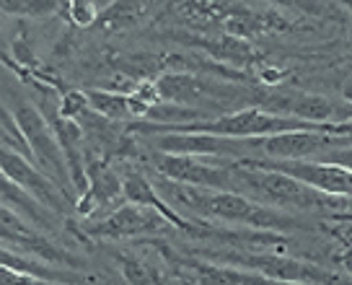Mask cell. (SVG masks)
Segmentation results:
<instances>
[{"label":"cell","mask_w":352,"mask_h":285,"mask_svg":"<svg viewBox=\"0 0 352 285\" xmlns=\"http://www.w3.org/2000/svg\"><path fill=\"white\" fill-rule=\"evenodd\" d=\"M280 78H283V73L275 67H259V81H264V83H280Z\"/></svg>","instance_id":"cell-32"},{"label":"cell","mask_w":352,"mask_h":285,"mask_svg":"<svg viewBox=\"0 0 352 285\" xmlns=\"http://www.w3.org/2000/svg\"><path fill=\"white\" fill-rule=\"evenodd\" d=\"M331 233L344 244H352V223H342V226H334Z\"/></svg>","instance_id":"cell-31"},{"label":"cell","mask_w":352,"mask_h":285,"mask_svg":"<svg viewBox=\"0 0 352 285\" xmlns=\"http://www.w3.org/2000/svg\"><path fill=\"white\" fill-rule=\"evenodd\" d=\"M233 169V189L246 198L256 200L270 208H296V210H319L327 208L329 195H321L308 184L293 179L290 174L264 169V166L252 164L249 158L243 161H231Z\"/></svg>","instance_id":"cell-2"},{"label":"cell","mask_w":352,"mask_h":285,"mask_svg":"<svg viewBox=\"0 0 352 285\" xmlns=\"http://www.w3.org/2000/svg\"><path fill=\"white\" fill-rule=\"evenodd\" d=\"M220 29H223V34L254 42V39L267 36V34L287 32L290 21L275 8H256V6L239 0L231 11L226 13V19L220 21Z\"/></svg>","instance_id":"cell-13"},{"label":"cell","mask_w":352,"mask_h":285,"mask_svg":"<svg viewBox=\"0 0 352 285\" xmlns=\"http://www.w3.org/2000/svg\"><path fill=\"white\" fill-rule=\"evenodd\" d=\"M164 226H171L168 220L158 213V210L143 208V205H120L114 208L109 215L86 226V233L91 239H107V242H122V239H132V236H143V233H153L161 231Z\"/></svg>","instance_id":"cell-10"},{"label":"cell","mask_w":352,"mask_h":285,"mask_svg":"<svg viewBox=\"0 0 352 285\" xmlns=\"http://www.w3.org/2000/svg\"><path fill=\"white\" fill-rule=\"evenodd\" d=\"M215 260L223 264L243 267L262 273L272 280H285V283H300V285H337L340 277L327 273L319 264L293 260V257H280V254H264V252H233V254H215Z\"/></svg>","instance_id":"cell-4"},{"label":"cell","mask_w":352,"mask_h":285,"mask_svg":"<svg viewBox=\"0 0 352 285\" xmlns=\"http://www.w3.org/2000/svg\"><path fill=\"white\" fill-rule=\"evenodd\" d=\"M0 171H3L6 179L23 187L29 195H34L44 208H50L55 215L65 213L67 205H76L70 200V195H65L34 161H29V158H23L19 154H11L6 148H0Z\"/></svg>","instance_id":"cell-8"},{"label":"cell","mask_w":352,"mask_h":285,"mask_svg":"<svg viewBox=\"0 0 352 285\" xmlns=\"http://www.w3.org/2000/svg\"><path fill=\"white\" fill-rule=\"evenodd\" d=\"M252 164L264 166V169H275L283 174H290L293 179L308 184L321 195L329 198H352V171L342 169L337 164H327V161H272V158H249Z\"/></svg>","instance_id":"cell-7"},{"label":"cell","mask_w":352,"mask_h":285,"mask_svg":"<svg viewBox=\"0 0 352 285\" xmlns=\"http://www.w3.org/2000/svg\"><path fill=\"white\" fill-rule=\"evenodd\" d=\"M91 109V101H88V94L86 91H78V88H67L65 94L60 96L57 101V114L63 117V120H76L80 114H86Z\"/></svg>","instance_id":"cell-26"},{"label":"cell","mask_w":352,"mask_h":285,"mask_svg":"<svg viewBox=\"0 0 352 285\" xmlns=\"http://www.w3.org/2000/svg\"><path fill=\"white\" fill-rule=\"evenodd\" d=\"M0 233H3V242L6 249L19 254H29L36 260H44L50 264H73V257L67 252H63L57 244H52L42 231L32 226L29 220H23L16 210H11L8 205H3L0 210Z\"/></svg>","instance_id":"cell-9"},{"label":"cell","mask_w":352,"mask_h":285,"mask_svg":"<svg viewBox=\"0 0 352 285\" xmlns=\"http://www.w3.org/2000/svg\"><path fill=\"white\" fill-rule=\"evenodd\" d=\"M153 6L155 0H114L107 8H101V19L96 26L107 34L127 32L143 21Z\"/></svg>","instance_id":"cell-17"},{"label":"cell","mask_w":352,"mask_h":285,"mask_svg":"<svg viewBox=\"0 0 352 285\" xmlns=\"http://www.w3.org/2000/svg\"><path fill=\"white\" fill-rule=\"evenodd\" d=\"M153 164L158 176L179 182V184L202 187V189H233V169L231 161L226 158H220L218 164H208L205 156L158 151Z\"/></svg>","instance_id":"cell-6"},{"label":"cell","mask_w":352,"mask_h":285,"mask_svg":"<svg viewBox=\"0 0 352 285\" xmlns=\"http://www.w3.org/2000/svg\"><path fill=\"white\" fill-rule=\"evenodd\" d=\"M0 142H3V148L6 151H11V154H19L23 158H29L36 164V158H34V151H32V142L26 138V132L21 130V125L19 120L13 117V112L3 104L0 107Z\"/></svg>","instance_id":"cell-23"},{"label":"cell","mask_w":352,"mask_h":285,"mask_svg":"<svg viewBox=\"0 0 352 285\" xmlns=\"http://www.w3.org/2000/svg\"><path fill=\"white\" fill-rule=\"evenodd\" d=\"M239 0H179L176 13L184 16L189 26L205 29L210 23H220L226 19V13L231 11Z\"/></svg>","instance_id":"cell-20"},{"label":"cell","mask_w":352,"mask_h":285,"mask_svg":"<svg viewBox=\"0 0 352 285\" xmlns=\"http://www.w3.org/2000/svg\"><path fill=\"white\" fill-rule=\"evenodd\" d=\"M86 169H88V189L80 198H76V213L80 218H88L96 210L124 200L122 176L101 156L88 154L86 151Z\"/></svg>","instance_id":"cell-12"},{"label":"cell","mask_w":352,"mask_h":285,"mask_svg":"<svg viewBox=\"0 0 352 285\" xmlns=\"http://www.w3.org/2000/svg\"><path fill=\"white\" fill-rule=\"evenodd\" d=\"M155 86L164 101H174V104H197V101H212L220 94H228V88H223L218 81H205L192 73H182V70H168L155 78Z\"/></svg>","instance_id":"cell-14"},{"label":"cell","mask_w":352,"mask_h":285,"mask_svg":"<svg viewBox=\"0 0 352 285\" xmlns=\"http://www.w3.org/2000/svg\"><path fill=\"white\" fill-rule=\"evenodd\" d=\"M155 189L184 218L192 215V218L199 220L241 223V226L259 231H283L296 226V218L246 198L236 189H202V187L179 184V182H171V179H164V176L158 179Z\"/></svg>","instance_id":"cell-1"},{"label":"cell","mask_w":352,"mask_h":285,"mask_svg":"<svg viewBox=\"0 0 352 285\" xmlns=\"http://www.w3.org/2000/svg\"><path fill=\"white\" fill-rule=\"evenodd\" d=\"M67 13H70V21L88 29V26H96L101 19V6L96 0H70L67 3Z\"/></svg>","instance_id":"cell-27"},{"label":"cell","mask_w":352,"mask_h":285,"mask_svg":"<svg viewBox=\"0 0 352 285\" xmlns=\"http://www.w3.org/2000/svg\"><path fill=\"white\" fill-rule=\"evenodd\" d=\"M0 8L6 16L19 19H44L60 11L57 0H0Z\"/></svg>","instance_id":"cell-25"},{"label":"cell","mask_w":352,"mask_h":285,"mask_svg":"<svg viewBox=\"0 0 352 285\" xmlns=\"http://www.w3.org/2000/svg\"><path fill=\"white\" fill-rule=\"evenodd\" d=\"M91 109L99 112L101 117L111 122H127L132 120L130 114V94H117V91H104V88H91L86 91Z\"/></svg>","instance_id":"cell-22"},{"label":"cell","mask_w":352,"mask_h":285,"mask_svg":"<svg viewBox=\"0 0 352 285\" xmlns=\"http://www.w3.org/2000/svg\"><path fill=\"white\" fill-rule=\"evenodd\" d=\"M0 195H3V205H8L11 210H16L23 220H29V223L36 226L39 231L52 226V218H50L52 210L44 208L34 195H29L23 187H19L16 182L6 179V176H3V182H0Z\"/></svg>","instance_id":"cell-18"},{"label":"cell","mask_w":352,"mask_h":285,"mask_svg":"<svg viewBox=\"0 0 352 285\" xmlns=\"http://www.w3.org/2000/svg\"><path fill=\"white\" fill-rule=\"evenodd\" d=\"M342 99L347 101V104H352V78H347V81L342 83Z\"/></svg>","instance_id":"cell-34"},{"label":"cell","mask_w":352,"mask_h":285,"mask_svg":"<svg viewBox=\"0 0 352 285\" xmlns=\"http://www.w3.org/2000/svg\"><path fill=\"white\" fill-rule=\"evenodd\" d=\"M344 6H347V11H350V16H352V0H342Z\"/></svg>","instance_id":"cell-35"},{"label":"cell","mask_w":352,"mask_h":285,"mask_svg":"<svg viewBox=\"0 0 352 285\" xmlns=\"http://www.w3.org/2000/svg\"><path fill=\"white\" fill-rule=\"evenodd\" d=\"M0 285H55V283H47V280H39L34 275L19 273V270H11V267H0Z\"/></svg>","instance_id":"cell-28"},{"label":"cell","mask_w":352,"mask_h":285,"mask_svg":"<svg viewBox=\"0 0 352 285\" xmlns=\"http://www.w3.org/2000/svg\"><path fill=\"white\" fill-rule=\"evenodd\" d=\"M3 104L13 112V117L19 120L21 130L26 132V138L32 142L36 166L67 195V187L73 184L70 182V171H67V161L55 138L52 125L44 117V112L36 109L34 104H29V99L16 88V83H8V81L3 83Z\"/></svg>","instance_id":"cell-3"},{"label":"cell","mask_w":352,"mask_h":285,"mask_svg":"<svg viewBox=\"0 0 352 285\" xmlns=\"http://www.w3.org/2000/svg\"><path fill=\"white\" fill-rule=\"evenodd\" d=\"M352 138L337 135L334 130H290L267 135V138H249L243 140V148L262 151L264 158L272 161H303L316 154H327L331 148H342Z\"/></svg>","instance_id":"cell-5"},{"label":"cell","mask_w":352,"mask_h":285,"mask_svg":"<svg viewBox=\"0 0 352 285\" xmlns=\"http://www.w3.org/2000/svg\"><path fill=\"white\" fill-rule=\"evenodd\" d=\"M122 184H124V200H127V202H132V205H143V208H151V210H158V213H161V215H164L174 229H182V231H187V233H197L195 223H192L189 218H184L182 213H176L143 171H138V169H127L124 176H122Z\"/></svg>","instance_id":"cell-15"},{"label":"cell","mask_w":352,"mask_h":285,"mask_svg":"<svg viewBox=\"0 0 352 285\" xmlns=\"http://www.w3.org/2000/svg\"><path fill=\"white\" fill-rule=\"evenodd\" d=\"M350 47H352V32H350Z\"/></svg>","instance_id":"cell-37"},{"label":"cell","mask_w":352,"mask_h":285,"mask_svg":"<svg viewBox=\"0 0 352 285\" xmlns=\"http://www.w3.org/2000/svg\"><path fill=\"white\" fill-rule=\"evenodd\" d=\"M0 262H3V267H11V270H19V273L34 275V277L47 280V283L76 285V275L73 273H65L60 264H50V262H44V260L29 257V254H19V252H11V249H3Z\"/></svg>","instance_id":"cell-19"},{"label":"cell","mask_w":352,"mask_h":285,"mask_svg":"<svg viewBox=\"0 0 352 285\" xmlns=\"http://www.w3.org/2000/svg\"><path fill=\"white\" fill-rule=\"evenodd\" d=\"M192 44L199 47V50H205L210 60H218V63L231 65L236 70H249V67L262 63V55L254 47V42L239 39V36H231V34H220L215 39L212 36H195Z\"/></svg>","instance_id":"cell-16"},{"label":"cell","mask_w":352,"mask_h":285,"mask_svg":"<svg viewBox=\"0 0 352 285\" xmlns=\"http://www.w3.org/2000/svg\"><path fill=\"white\" fill-rule=\"evenodd\" d=\"M117 262H120V273L127 280V285H164L155 267L132 254H117Z\"/></svg>","instance_id":"cell-24"},{"label":"cell","mask_w":352,"mask_h":285,"mask_svg":"<svg viewBox=\"0 0 352 285\" xmlns=\"http://www.w3.org/2000/svg\"><path fill=\"white\" fill-rule=\"evenodd\" d=\"M109 3H114V0H99V6H101V8H107Z\"/></svg>","instance_id":"cell-36"},{"label":"cell","mask_w":352,"mask_h":285,"mask_svg":"<svg viewBox=\"0 0 352 285\" xmlns=\"http://www.w3.org/2000/svg\"><path fill=\"white\" fill-rule=\"evenodd\" d=\"M13 55H16V60H19V63H23L26 67L36 65V57H34V52L26 47V42H23V39H19V42L13 44Z\"/></svg>","instance_id":"cell-30"},{"label":"cell","mask_w":352,"mask_h":285,"mask_svg":"<svg viewBox=\"0 0 352 285\" xmlns=\"http://www.w3.org/2000/svg\"><path fill=\"white\" fill-rule=\"evenodd\" d=\"M319 161H327V164H337L342 169L352 171V145H342V148H331L327 154H321Z\"/></svg>","instance_id":"cell-29"},{"label":"cell","mask_w":352,"mask_h":285,"mask_svg":"<svg viewBox=\"0 0 352 285\" xmlns=\"http://www.w3.org/2000/svg\"><path fill=\"white\" fill-rule=\"evenodd\" d=\"M192 277L197 285H249L252 283V270L233 267L223 262H195L189 267Z\"/></svg>","instance_id":"cell-21"},{"label":"cell","mask_w":352,"mask_h":285,"mask_svg":"<svg viewBox=\"0 0 352 285\" xmlns=\"http://www.w3.org/2000/svg\"><path fill=\"white\" fill-rule=\"evenodd\" d=\"M262 109L275 112V114H285V117H296V120L306 122H347L352 120V109L347 101H331L329 96L321 94H277L264 101Z\"/></svg>","instance_id":"cell-11"},{"label":"cell","mask_w":352,"mask_h":285,"mask_svg":"<svg viewBox=\"0 0 352 285\" xmlns=\"http://www.w3.org/2000/svg\"><path fill=\"white\" fill-rule=\"evenodd\" d=\"M267 3H272L277 8H296V11H303V8H306L303 0H267Z\"/></svg>","instance_id":"cell-33"}]
</instances>
